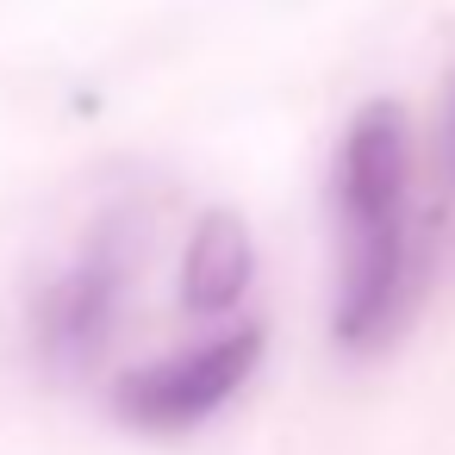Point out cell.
I'll return each mask as SVG.
<instances>
[{"label":"cell","mask_w":455,"mask_h":455,"mask_svg":"<svg viewBox=\"0 0 455 455\" xmlns=\"http://www.w3.org/2000/svg\"><path fill=\"white\" fill-rule=\"evenodd\" d=\"M262 355V331L256 324H237V331H219L181 355H163V362H144L119 380L113 405L125 424L138 430H188L200 418H212L256 368Z\"/></svg>","instance_id":"6da1fadb"},{"label":"cell","mask_w":455,"mask_h":455,"mask_svg":"<svg viewBox=\"0 0 455 455\" xmlns=\"http://www.w3.org/2000/svg\"><path fill=\"white\" fill-rule=\"evenodd\" d=\"M418 299V250L411 219L343 231V281H337V343L343 349H380Z\"/></svg>","instance_id":"7a4b0ae2"},{"label":"cell","mask_w":455,"mask_h":455,"mask_svg":"<svg viewBox=\"0 0 455 455\" xmlns=\"http://www.w3.org/2000/svg\"><path fill=\"white\" fill-rule=\"evenodd\" d=\"M119 299H125V262H119V250L107 237H94L38 299V349H44V362L63 368V374H82L107 349Z\"/></svg>","instance_id":"3957f363"},{"label":"cell","mask_w":455,"mask_h":455,"mask_svg":"<svg viewBox=\"0 0 455 455\" xmlns=\"http://www.w3.org/2000/svg\"><path fill=\"white\" fill-rule=\"evenodd\" d=\"M405 188H411V125L393 100H368L337 150V206L343 231H374L405 219Z\"/></svg>","instance_id":"277c9868"},{"label":"cell","mask_w":455,"mask_h":455,"mask_svg":"<svg viewBox=\"0 0 455 455\" xmlns=\"http://www.w3.org/2000/svg\"><path fill=\"white\" fill-rule=\"evenodd\" d=\"M256 275V243H250V225L225 206L200 212L194 237H188V256H181V299L194 312H225L243 299Z\"/></svg>","instance_id":"5b68a950"},{"label":"cell","mask_w":455,"mask_h":455,"mask_svg":"<svg viewBox=\"0 0 455 455\" xmlns=\"http://www.w3.org/2000/svg\"><path fill=\"white\" fill-rule=\"evenodd\" d=\"M443 194H449V212H455V69L443 82Z\"/></svg>","instance_id":"8992f818"}]
</instances>
